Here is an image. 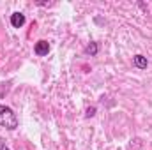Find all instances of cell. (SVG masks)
I'll use <instances>...</instances> for the list:
<instances>
[{
	"mask_svg": "<svg viewBox=\"0 0 152 150\" xmlns=\"http://www.w3.org/2000/svg\"><path fill=\"white\" fill-rule=\"evenodd\" d=\"M25 21H27V18L23 12H12L11 14V27L12 28H21L25 25Z\"/></svg>",
	"mask_w": 152,
	"mask_h": 150,
	"instance_id": "3",
	"label": "cell"
},
{
	"mask_svg": "<svg viewBox=\"0 0 152 150\" xmlns=\"http://www.w3.org/2000/svg\"><path fill=\"white\" fill-rule=\"evenodd\" d=\"M97 51H99V44L97 42H88L87 46H85V55H90V57H96L97 55Z\"/></svg>",
	"mask_w": 152,
	"mask_h": 150,
	"instance_id": "5",
	"label": "cell"
},
{
	"mask_svg": "<svg viewBox=\"0 0 152 150\" xmlns=\"http://www.w3.org/2000/svg\"><path fill=\"white\" fill-rule=\"evenodd\" d=\"M133 66H134L136 69H142V71H143V69H147L149 60H147V57H145V55H140V53H138V55H134V57H133Z\"/></svg>",
	"mask_w": 152,
	"mask_h": 150,
	"instance_id": "4",
	"label": "cell"
},
{
	"mask_svg": "<svg viewBox=\"0 0 152 150\" xmlns=\"http://www.w3.org/2000/svg\"><path fill=\"white\" fill-rule=\"evenodd\" d=\"M0 150H11L9 147H7V143H5V140L0 136Z\"/></svg>",
	"mask_w": 152,
	"mask_h": 150,
	"instance_id": "7",
	"label": "cell"
},
{
	"mask_svg": "<svg viewBox=\"0 0 152 150\" xmlns=\"http://www.w3.org/2000/svg\"><path fill=\"white\" fill-rule=\"evenodd\" d=\"M18 117L16 113L12 111V108L5 106V104H0V125L9 129V131H14L18 127Z\"/></svg>",
	"mask_w": 152,
	"mask_h": 150,
	"instance_id": "1",
	"label": "cell"
},
{
	"mask_svg": "<svg viewBox=\"0 0 152 150\" xmlns=\"http://www.w3.org/2000/svg\"><path fill=\"white\" fill-rule=\"evenodd\" d=\"M94 115H96V106L87 108V113H85V117H87V118H90V117H94Z\"/></svg>",
	"mask_w": 152,
	"mask_h": 150,
	"instance_id": "6",
	"label": "cell"
},
{
	"mask_svg": "<svg viewBox=\"0 0 152 150\" xmlns=\"http://www.w3.org/2000/svg\"><path fill=\"white\" fill-rule=\"evenodd\" d=\"M34 53H36L37 57H46V55L50 53V42L44 41V39L37 41V42L34 44Z\"/></svg>",
	"mask_w": 152,
	"mask_h": 150,
	"instance_id": "2",
	"label": "cell"
}]
</instances>
